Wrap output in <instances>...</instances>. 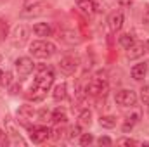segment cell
I'll return each mask as SVG.
<instances>
[{"label": "cell", "mask_w": 149, "mask_h": 147, "mask_svg": "<svg viewBox=\"0 0 149 147\" xmlns=\"http://www.w3.org/2000/svg\"><path fill=\"white\" fill-rule=\"evenodd\" d=\"M54 78H56V74H54V69H52L50 66H42V68L38 69L37 78H35V81H33L30 92H28V97H30L33 102L43 101L45 95H47V92L50 90V87H52V83H54Z\"/></svg>", "instance_id": "cell-1"}, {"label": "cell", "mask_w": 149, "mask_h": 147, "mask_svg": "<svg viewBox=\"0 0 149 147\" xmlns=\"http://www.w3.org/2000/svg\"><path fill=\"white\" fill-rule=\"evenodd\" d=\"M30 54L37 59H49L56 54V45L49 40H37L30 43Z\"/></svg>", "instance_id": "cell-2"}, {"label": "cell", "mask_w": 149, "mask_h": 147, "mask_svg": "<svg viewBox=\"0 0 149 147\" xmlns=\"http://www.w3.org/2000/svg\"><path fill=\"white\" fill-rule=\"evenodd\" d=\"M87 94L88 95H106L108 94V80H106V73L99 71L95 76H92V80L87 85Z\"/></svg>", "instance_id": "cell-3"}, {"label": "cell", "mask_w": 149, "mask_h": 147, "mask_svg": "<svg viewBox=\"0 0 149 147\" xmlns=\"http://www.w3.org/2000/svg\"><path fill=\"white\" fill-rule=\"evenodd\" d=\"M114 102L121 107H132L137 104V94L130 88H123V90H118L116 95H114Z\"/></svg>", "instance_id": "cell-4"}, {"label": "cell", "mask_w": 149, "mask_h": 147, "mask_svg": "<svg viewBox=\"0 0 149 147\" xmlns=\"http://www.w3.org/2000/svg\"><path fill=\"white\" fill-rule=\"evenodd\" d=\"M14 64H16V71H17L21 80L26 78V76H30V74L33 73V69H35V64H33V61L30 57H17Z\"/></svg>", "instance_id": "cell-5"}, {"label": "cell", "mask_w": 149, "mask_h": 147, "mask_svg": "<svg viewBox=\"0 0 149 147\" xmlns=\"http://www.w3.org/2000/svg\"><path fill=\"white\" fill-rule=\"evenodd\" d=\"M30 128V139H31V142H35V144H42V142H45L49 137H50V128H47V126H43V125H40V126H28Z\"/></svg>", "instance_id": "cell-6"}, {"label": "cell", "mask_w": 149, "mask_h": 147, "mask_svg": "<svg viewBox=\"0 0 149 147\" xmlns=\"http://www.w3.org/2000/svg\"><path fill=\"white\" fill-rule=\"evenodd\" d=\"M10 42H12V45H14V47H19V49H21V47L28 42V30H26V26H23V24L16 26V28L12 30Z\"/></svg>", "instance_id": "cell-7"}, {"label": "cell", "mask_w": 149, "mask_h": 147, "mask_svg": "<svg viewBox=\"0 0 149 147\" xmlns=\"http://www.w3.org/2000/svg\"><path fill=\"white\" fill-rule=\"evenodd\" d=\"M76 68H78V57H74V55H66L59 61V69L66 74L74 73Z\"/></svg>", "instance_id": "cell-8"}, {"label": "cell", "mask_w": 149, "mask_h": 147, "mask_svg": "<svg viewBox=\"0 0 149 147\" xmlns=\"http://www.w3.org/2000/svg\"><path fill=\"white\" fill-rule=\"evenodd\" d=\"M146 50H148V47H146L142 42H134V43L127 49V57H128L130 61L139 59V57H142V55L146 54Z\"/></svg>", "instance_id": "cell-9"}, {"label": "cell", "mask_w": 149, "mask_h": 147, "mask_svg": "<svg viewBox=\"0 0 149 147\" xmlns=\"http://www.w3.org/2000/svg\"><path fill=\"white\" fill-rule=\"evenodd\" d=\"M43 14V5L40 2H33L28 3L23 10H21V17H38Z\"/></svg>", "instance_id": "cell-10"}, {"label": "cell", "mask_w": 149, "mask_h": 147, "mask_svg": "<svg viewBox=\"0 0 149 147\" xmlns=\"http://www.w3.org/2000/svg\"><path fill=\"white\" fill-rule=\"evenodd\" d=\"M108 24H109V30L113 33L120 31L121 26H123V12L121 10H114L109 14V19H108Z\"/></svg>", "instance_id": "cell-11"}, {"label": "cell", "mask_w": 149, "mask_h": 147, "mask_svg": "<svg viewBox=\"0 0 149 147\" xmlns=\"http://www.w3.org/2000/svg\"><path fill=\"white\" fill-rule=\"evenodd\" d=\"M33 116H35V109H33V106H30V104L21 106L19 111H17V118H19L26 126H30V125H28V119H33Z\"/></svg>", "instance_id": "cell-12"}, {"label": "cell", "mask_w": 149, "mask_h": 147, "mask_svg": "<svg viewBox=\"0 0 149 147\" xmlns=\"http://www.w3.org/2000/svg\"><path fill=\"white\" fill-rule=\"evenodd\" d=\"M76 7H78V10H80L83 16H87V17L94 16V12H95L92 0H76Z\"/></svg>", "instance_id": "cell-13"}, {"label": "cell", "mask_w": 149, "mask_h": 147, "mask_svg": "<svg viewBox=\"0 0 149 147\" xmlns=\"http://www.w3.org/2000/svg\"><path fill=\"white\" fill-rule=\"evenodd\" d=\"M52 97H54V101H64L66 97H68V87H66V83L64 81H61V83H57L56 87H54V92H52Z\"/></svg>", "instance_id": "cell-14"}, {"label": "cell", "mask_w": 149, "mask_h": 147, "mask_svg": "<svg viewBox=\"0 0 149 147\" xmlns=\"http://www.w3.org/2000/svg\"><path fill=\"white\" fill-rule=\"evenodd\" d=\"M132 78L134 80H137V81H141V80H144V76L148 73V64L146 62H141V64H135L134 68H132Z\"/></svg>", "instance_id": "cell-15"}, {"label": "cell", "mask_w": 149, "mask_h": 147, "mask_svg": "<svg viewBox=\"0 0 149 147\" xmlns=\"http://www.w3.org/2000/svg\"><path fill=\"white\" fill-rule=\"evenodd\" d=\"M33 33L37 35V37H50V33H52V28L49 26V23H37L35 26H33Z\"/></svg>", "instance_id": "cell-16"}, {"label": "cell", "mask_w": 149, "mask_h": 147, "mask_svg": "<svg viewBox=\"0 0 149 147\" xmlns=\"http://www.w3.org/2000/svg\"><path fill=\"white\" fill-rule=\"evenodd\" d=\"M61 38L64 40V42H68V43H80V37H78V33H74L73 30H66V31H63V35Z\"/></svg>", "instance_id": "cell-17"}, {"label": "cell", "mask_w": 149, "mask_h": 147, "mask_svg": "<svg viewBox=\"0 0 149 147\" xmlns=\"http://www.w3.org/2000/svg\"><path fill=\"white\" fill-rule=\"evenodd\" d=\"M99 125L102 128H114L116 126V118L114 116H101L99 118Z\"/></svg>", "instance_id": "cell-18"}, {"label": "cell", "mask_w": 149, "mask_h": 147, "mask_svg": "<svg viewBox=\"0 0 149 147\" xmlns=\"http://www.w3.org/2000/svg\"><path fill=\"white\" fill-rule=\"evenodd\" d=\"M78 119H80V125H85V126H88V125L92 123V111H90V109H83L81 112H80Z\"/></svg>", "instance_id": "cell-19"}, {"label": "cell", "mask_w": 149, "mask_h": 147, "mask_svg": "<svg viewBox=\"0 0 149 147\" xmlns=\"http://www.w3.org/2000/svg\"><path fill=\"white\" fill-rule=\"evenodd\" d=\"M50 119L56 123V125H59V123H66V112L64 111H61V109H56L54 112H52V116H50Z\"/></svg>", "instance_id": "cell-20"}, {"label": "cell", "mask_w": 149, "mask_h": 147, "mask_svg": "<svg viewBox=\"0 0 149 147\" xmlns=\"http://www.w3.org/2000/svg\"><path fill=\"white\" fill-rule=\"evenodd\" d=\"M118 42H120V45H121L123 49H128V47H130L135 40H134V37H132L130 33H123L121 37L118 38Z\"/></svg>", "instance_id": "cell-21"}, {"label": "cell", "mask_w": 149, "mask_h": 147, "mask_svg": "<svg viewBox=\"0 0 149 147\" xmlns=\"http://www.w3.org/2000/svg\"><path fill=\"white\" fill-rule=\"evenodd\" d=\"M9 35V23L5 19H0V42H3Z\"/></svg>", "instance_id": "cell-22"}, {"label": "cell", "mask_w": 149, "mask_h": 147, "mask_svg": "<svg viewBox=\"0 0 149 147\" xmlns=\"http://www.w3.org/2000/svg\"><path fill=\"white\" fill-rule=\"evenodd\" d=\"M94 142V135L92 133H83L81 137H80V144L81 146H90Z\"/></svg>", "instance_id": "cell-23"}, {"label": "cell", "mask_w": 149, "mask_h": 147, "mask_svg": "<svg viewBox=\"0 0 149 147\" xmlns=\"http://www.w3.org/2000/svg\"><path fill=\"white\" fill-rule=\"evenodd\" d=\"M141 99L144 104H149V85H144L141 88Z\"/></svg>", "instance_id": "cell-24"}, {"label": "cell", "mask_w": 149, "mask_h": 147, "mask_svg": "<svg viewBox=\"0 0 149 147\" xmlns=\"http://www.w3.org/2000/svg\"><path fill=\"white\" fill-rule=\"evenodd\" d=\"M94 2V10L95 12H104L106 10V3L102 0H92Z\"/></svg>", "instance_id": "cell-25"}, {"label": "cell", "mask_w": 149, "mask_h": 147, "mask_svg": "<svg viewBox=\"0 0 149 147\" xmlns=\"http://www.w3.org/2000/svg\"><path fill=\"white\" fill-rule=\"evenodd\" d=\"M139 119H141V111H139V109L135 111V112H134V114H132V116H130V114H128V116H127V121H130V123H132V125H135V123H137V121H139Z\"/></svg>", "instance_id": "cell-26"}, {"label": "cell", "mask_w": 149, "mask_h": 147, "mask_svg": "<svg viewBox=\"0 0 149 147\" xmlns=\"http://www.w3.org/2000/svg\"><path fill=\"white\" fill-rule=\"evenodd\" d=\"M80 135H81V128H80V125L71 126V130H70V139H76V137H80Z\"/></svg>", "instance_id": "cell-27"}, {"label": "cell", "mask_w": 149, "mask_h": 147, "mask_svg": "<svg viewBox=\"0 0 149 147\" xmlns=\"http://www.w3.org/2000/svg\"><path fill=\"white\" fill-rule=\"evenodd\" d=\"M97 144H99V146H111L113 140L109 137H99V139H97Z\"/></svg>", "instance_id": "cell-28"}, {"label": "cell", "mask_w": 149, "mask_h": 147, "mask_svg": "<svg viewBox=\"0 0 149 147\" xmlns=\"http://www.w3.org/2000/svg\"><path fill=\"white\" fill-rule=\"evenodd\" d=\"M118 144H120V146H135L137 142H135V140H132V139H120V140H118Z\"/></svg>", "instance_id": "cell-29"}, {"label": "cell", "mask_w": 149, "mask_h": 147, "mask_svg": "<svg viewBox=\"0 0 149 147\" xmlns=\"http://www.w3.org/2000/svg\"><path fill=\"white\" fill-rule=\"evenodd\" d=\"M2 83L9 87V85L12 83V74H10V73H3V78H2Z\"/></svg>", "instance_id": "cell-30"}, {"label": "cell", "mask_w": 149, "mask_h": 147, "mask_svg": "<svg viewBox=\"0 0 149 147\" xmlns=\"http://www.w3.org/2000/svg\"><path fill=\"white\" fill-rule=\"evenodd\" d=\"M142 26H144L146 30H149V10L142 16Z\"/></svg>", "instance_id": "cell-31"}, {"label": "cell", "mask_w": 149, "mask_h": 147, "mask_svg": "<svg viewBox=\"0 0 149 147\" xmlns=\"http://www.w3.org/2000/svg\"><path fill=\"white\" fill-rule=\"evenodd\" d=\"M132 128H134V125H132L130 121H125V125H123V128H121V130H123L125 133H128V132H130Z\"/></svg>", "instance_id": "cell-32"}, {"label": "cell", "mask_w": 149, "mask_h": 147, "mask_svg": "<svg viewBox=\"0 0 149 147\" xmlns=\"http://www.w3.org/2000/svg\"><path fill=\"white\" fill-rule=\"evenodd\" d=\"M7 132H2L0 130V146H5L7 144V135H5Z\"/></svg>", "instance_id": "cell-33"}, {"label": "cell", "mask_w": 149, "mask_h": 147, "mask_svg": "<svg viewBox=\"0 0 149 147\" xmlns=\"http://www.w3.org/2000/svg\"><path fill=\"white\" fill-rule=\"evenodd\" d=\"M61 137H63V128H56V132H54V139L59 140Z\"/></svg>", "instance_id": "cell-34"}, {"label": "cell", "mask_w": 149, "mask_h": 147, "mask_svg": "<svg viewBox=\"0 0 149 147\" xmlns=\"http://www.w3.org/2000/svg\"><path fill=\"white\" fill-rule=\"evenodd\" d=\"M2 78H3V71L0 69V83H2Z\"/></svg>", "instance_id": "cell-35"}, {"label": "cell", "mask_w": 149, "mask_h": 147, "mask_svg": "<svg viewBox=\"0 0 149 147\" xmlns=\"http://www.w3.org/2000/svg\"><path fill=\"white\" fill-rule=\"evenodd\" d=\"M0 62H2V55H0Z\"/></svg>", "instance_id": "cell-36"}, {"label": "cell", "mask_w": 149, "mask_h": 147, "mask_svg": "<svg viewBox=\"0 0 149 147\" xmlns=\"http://www.w3.org/2000/svg\"><path fill=\"white\" fill-rule=\"evenodd\" d=\"M148 50H149V43H148Z\"/></svg>", "instance_id": "cell-37"}]
</instances>
